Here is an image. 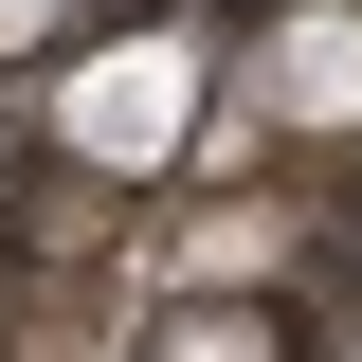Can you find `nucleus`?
<instances>
[{"instance_id":"20e7f679","label":"nucleus","mask_w":362,"mask_h":362,"mask_svg":"<svg viewBox=\"0 0 362 362\" xmlns=\"http://www.w3.org/2000/svg\"><path fill=\"white\" fill-rule=\"evenodd\" d=\"M54 18H73V0H0V54H37V37H54Z\"/></svg>"},{"instance_id":"f03ea898","label":"nucleus","mask_w":362,"mask_h":362,"mask_svg":"<svg viewBox=\"0 0 362 362\" xmlns=\"http://www.w3.org/2000/svg\"><path fill=\"white\" fill-rule=\"evenodd\" d=\"M254 90L290 109V127H362V0H308V18H272Z\"/></svg>"},{"instance_id":"f257e3e1","label":"nucleus","mask_w":362,"mask_h":362,"mask_svg":"<svg viewBox=\"0 0 362 362\" xmlns=\"http://www.w3.org/2000/svg\"><path fill=\"white\" fill-rule=\"evenodd\" d=\"M181 127H199V54H181V37H109L73 90H54V145H73V163H109V181L181 163Z\"/></svg>"},{"instance_id":"7ed1b4c3","label":"nucleus","mask_w":362,"mask_h":362,"mask_svg":"<svg viewBox=\"0 0 362 362\" xmlns=\"http://www.w3.org/2000/svg\"><path fill=\"white\" fill-rule=\"evenodd\" d=\"M145 362H290V326L235 308V290H199V308H163V344H145Z\"/></svg>"}]
</instances>
